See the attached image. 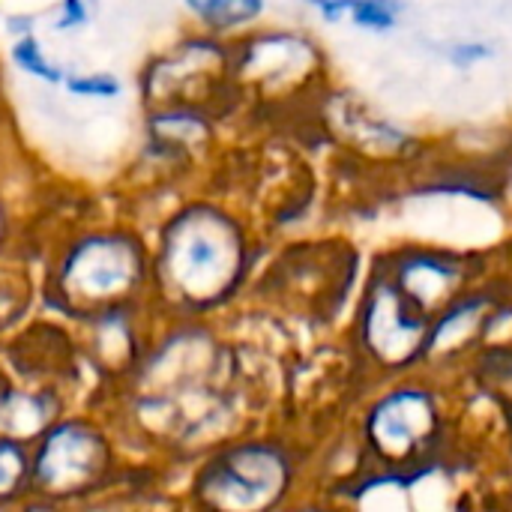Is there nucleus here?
<instances>
[{
  "label": "nucleus",
  "instance_id": "nucleus-1",
  "mask_svg": "<svg viewBox=\"0 0 512 512\" xmlns=\"http://www.w3.org/2000/svg\"><path fill=\"white\" fill-rule=\"evenodd\" d=\"M150 261L153 309L162 318H207L243 291L252 276L255 246L231 207L192 198L165 216Z\"/></svg>",
  "mask_w": 512,
  "mask_h": 512
},
{
  "label": "nucleus",
  "instance_id": "nucleus-2",
  "mask_svg": "<svg viewBox=\"0 0 512 512\" xmlns=\"http://www.w3.org/2000/svg\"><path fill=\"white\" fill-rule=\"evenodd\" d=\"M150 297V243L129 225H93L69 234L45 264L42 300L66 321L150 303Z\"/></svg>",
  "mask_w": 512,
  "mask_h": 512
},
{
  "label": "nucleus",
  "instance_id": "nucleus-3",
  "mask_svg": "<svg viewBox=\"0 0 512 512\" xmlns=\"http://www.w3.org/2000/svg\"><path fill=\"white\" fill-rule=\"evenodd\" d=\"M120 480L114 432L90 414L57 417L30 444V504H87Z\"/></svg>",
  "mask_w": 512,
  "mask_h": 512
},
{
  "label": "nucleus",
  "instance_id": "nucleus-4",
  "mask_svg": "<svg viewBox=\"0 0 512 512\" xmlns=\"http://www.w3.org/2000/svg\"><path fill=\"white\" fill-rule=\"evenodd\" d=\"M300 465L279 438L231 435L198 456L189 477V501L201 510L261 512L285 504Z\"/></svg>",
  "mask_w": 512,
  "mask_h": 512
},
{
  "label": "nucleus",
  "instance_id": "nucleus-5",
  "mask_svg": "<svg viewBox=\"0 0 512 512\" xmlns=\"http://www.w3.org/2000/svg\"><path fill=\"white\" fill-rule=\"evenodd\" d=\"M441 438V399L423 384H399L381 393L363 417V444L384 471H432V453Z\"/></svg>",
  "mask_w": 512,
  "mask_h": 512
},
{
  "label": "nucleus",
  "instance_id": "nucleus-6",
  "mask_svg": "<svg viewBox=\"0 0 512 512\" xmlns=\"http://www.w3.org/2000/svg\"><path fill=\"white\" fill-rule=\"evenodd\" d=\"M432 318L396 285L387 267H378L357 312V345L378 369H411L426 360Z\"/></svg>",
  "mask_w": 512,
  "mask_h": 512
},
{
  "label": "nucleus",
  "instance_id": "nucleus-7",
  "mask_svg": "<svg viewBox=\"0 0 512 512\" xmlns=\"http://www.w3.org/2000/svg\"><path fill=\"white\" fill-rule=\"evenodd\" d=\"M153 306V303H135V306H117V309H105L99 315H90L84 321H78L87 330L84 339V351L90 357V363L114 378V381H126L132 375V369L141 363L153 333L144 330L141 324V312Z\"/></svg>",
  "mask_w": 512,
  "mask_h": 512
},
{
  "label": "nucleus",
  "instance_id": "nucleus-8",
  "mask_svg": "<svg viewBox=\"0 0 512 512\" xmlns=\"http://www.w3.org/2000/svg\"><path fill=\"white\" fill-rule=\"evenodd\" d=\"M387 273L414 303H420L426 312L435 315L438 309H444L450 300L462 294L468 279V264L456 252L417 246L393 255Z\"/></svg>",
  "mask_w": 512,
  "mask_h": 512
},
{
  "label": "nucleus",
  "instance_id": "nucleus-9",
  "mask_svg": "<svg viewBox=\"0 0 512 512\" xmlns=\"http://www.w3.org/2000/svg\"><path fill=\"white\" fill-rule=\"evenodd\" d=\"M66 414V396L60 384L39 378H3L0 375V435L33 444L57 417Z\"/></svg>",
  "mask_w": 512,
  "mask_h": 512
},
{
  "label": "nucleus",
  "instance_id": "nucleus-10",
  "mask_svg": "<svg viewBox=\"0 0 512 512\" xmlns=\"http://www.w3.org/2000/svg\"><path fill=\"white\" fill-rule=\"evenodd\" d=\"M180 6L201 33L216 39L243 36L267 15V0H180Z\"/></svg>",
  "mask_w": 512,
  "mask_h": 512
},
{
  "label": "nucleus",
  "instance_id": "nucleus-11",
  "mask_svg": "<svg viewBox=\"0 0 512 512\" xmlns=\"http://www.w3.org/2000/svg\"><path fill=\"white\" fill-rule=\"evenodd\" d=\"M30 501V444L0 435V510Z\"/></svg>",
  "mask_w": 512,
  "mask_h": 512
},
{
  "label": "nucleus",
  "instance_id": "nucleus-12",
  "mask_svg": "<svg viewBox=\"0 0 512 512\" xmlns=\"http://www.w3.org/2000/svg\"><path fill=\"white\" fill-rule=\"evenodd\" d=\"M9 63L21 75L33 78L39 84H48V87H60L63 78H66V69L45 51V45H42V39H39L36 30L9 39Z\"/></svg>",
  "mask_w": 512,
  "mask_h": 512
},
{
  "label": "nucleus",
  "instance_id": "nucleus-13",
  "mask_svg": "<svg viewBox=\"0 0 512 512\" xmlns=\"http://www.w3.org/2000/svg\"><path fill=\"white\" fill-rule=\"evenodd\" d=\"M405 12H408V0H354L351 12H348V21L357 30L384 36V33H393L402 24Z\"/></svg>",
  "mask_w": 512,
  "mask_h": 512
},
{
  "label": "nucleus",
  "instance_id": "nucleus-14",
  "mask_svg": "<svg viewBox=\"0 0 512 512\" xmlns=\"http://www.w3.org/2000/svg\"><path fill=\"white\" fill-rule=\"evenodd\" d=\"M69 96L75 99H96V102H111L123 93V78L108 69H87V72H66L60 84Z\"/></svg>",
  "mask_w": 512,
  "mask_h": 512
},
{
  "label": "nucleus",
  "instance_id": "nucleus-15",
  "mask_svg": "<svg viewBox=\"0 0 512 512\" xmlns=\"http://www.w3.org/2000/svg\"><path fill=\"white\" fill-rule=\"evenodd\" d=\"M30 282L21 276V270H6L0 267V333L15 327L30 306Z\"/></svg>",
  "mask_w": 512,
  "mask_h": 512
},
{
  "label": "nucleus",
  "instance_id": "nucleus-16",
  "mask_svg": "<svg viewBox=\"0 0 512 512\" xmlns=\"http://www.w3.org/2000/svg\"><path fill=\"white\" fill-rule=\"evenodd\" d=\"M96 6H99V0H57L51 27L57 33H78L81 27H87L93 21Z\"/></svg>",
  "mask_w": 512,
  "mask_h": 512
},
{
  "label": "nucleus",
  "instance_id": "nucleus-17",
  "mask_svg": "<svg viewBox=\"0 0 512 512\" xmlns=\"http://www.w3.org/2000/svg\"><path fill=\"white\" fill-rule=\"evenodd\" d=\"M492 57H495V45L486 42V39H462L447 51V60L456 69H474V66H480V63H486Z\"/></svg>",
  "mask_w": 512,
  "mask_h": 512
},
{
  "label": "nucleus",
  "instance_id": "nucleus-18",
  "mask_svg": "<svg viewBox=\"0 0 512 512\" xmlns=\"http://www.w3.org/2000/svg\"><path fill=\"white\" fill-rule=\"evenodd\" d=\"M309 12H315L324 24H342L348 21L354 0H300Z\"/></svg>",
  "mask_w": 512,
  "mask_h": 512
},
{
  "label": "nucleus",
  "instance_id": "nucleus-19",
  "mask_svg": "<svg viewBox=\"0 0 512 512\" xmlns=\"http://www.w3.org/2000/svg\"><path fill=\"white\" fill-rule=\"evenodd\" d=\"M36 24H39V15H33V12H9L3 18V30H6L9 39L24 36V33H33Z\"/></svg>",
  "mask_w": 512,
  "mask_h": 512
},
{
  "label": "nucleus",
  "instance_id": "nucleus-20",
  "mask_svg": "<svg viewBox=\"0 0 512 512\" xmlns=\"http://www.w3.org/2000/svg\"><path fill=\"white\" fill-rule=\"evenodd\" d=\"M12 231H15V225H12V210H9L6 198L0 195V258L6 255V249H9V243H12Z\"/></svg>",
  "mask_w": 512,
  "mask_h": 512
}]
</instances>
